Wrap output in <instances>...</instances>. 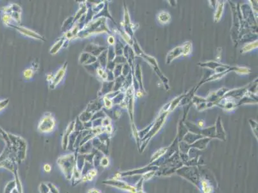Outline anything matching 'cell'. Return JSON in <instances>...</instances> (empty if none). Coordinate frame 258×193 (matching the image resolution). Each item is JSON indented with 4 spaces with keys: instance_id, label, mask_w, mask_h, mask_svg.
<instances>
[{
    "instance_id": "obj_1",
    "label": "cell",
    "mask_w": 258,
    "mask_h": 193,
    "mask_svg": "<svg viewBox=\"0 0 258 193\" xmlns=\"http://www.w3.org/2000/svg\"><path fill=\"white\" fill-rule=\"evenodd\" d=\"M67 66H68V63L65 62L63 64L62 67L59 70V71L56 73V74L53 76L51 80L49 82L50 89H54L55 87H56V86L58 84H59L60 82H61L62 79L64 77L65 71H66V68H67Z\"/></svg>"
},
{
    "instance_id": "obj_2",
    "label": "cell",
    "mask_w": 258,
    "mask_h": 193,
    "mask_svg": "<svg viewBox=\"0 0 258 193\" xmlns=\"http://www.w3.org/2000/svg\"><path fill=\"white\" fill-rule=\"evenodd\" d=\"M55 125V120L52 115L49 113L45 114L43 116L42 120L40 121L39 128H40V131H47L52 129Z\"/></svg>"
},
{
    "instance_id": "obj_3",
    "label": "cell",
    "mask_w": 258,
    "mask_h": 193,
    "mask_svg": "<svg viewBox=\"0 0 258 193\" xmlns=\"http://www.w3.org/2000/svg\"><path fill=\"white\" fill-rule=\"evenodd\" d=\"M10 26H11L15 28H16L20 33L24 35H26V36L32 38L33 39L42 40V41H46V39H45L42 36V35H40V34H39L33 31V30H31L28 28H27L23 27H20V26H13V25H10Z\"/></svg>"
},
{
    "instance_id": "obj_4",
    "label": "cell",
    "mask_w": 258,
    "mask_h": 193,
    "mask_svg": "<svg viewBox=\"0 0 258 193\" xmlns=\"http://www.w3.org/2000/svg\"><path fill=\"white\" fill-rule=\"evenodd\" d=\"M66 42H68V40H67V39L64 36H62V38H59L57 40V41L54 44V45L51 48V50H50V54L54 55L56 53H57L60 50V48L62 47V46H64L65 43H66Z\"/></svg>"
},
{
    "instance_id": "obj_5",
    "label": "cell",
    "mask_w": 258,
    "mask_h": 193,
    "mask_svg": "<svg viewBox=\"0 0 258 193\" xmlns=\"http://www.w3.org/2000/svg\"><path fill=\"white\" fill-rule=\"evenodd\" d=\"M38 67L39 64H35V66L32 65V67L29 68L27 70H25L23 72V77L25 79H30L32 77V76L33 75L35 70H37V69H38Z\"/></svg>"
},
{
    "instance_id": "obj_6",
    "label": "cell",
    "mask_w": 258,
    "mask_h": 193,
    "mask_svg": "<svg viewBox=\"0 0 258 193\" xmlns=\"http://www.w3.org/2000/svg\"><path fill=\"white\" fill-rule=\"evenodd\" d=\"M90 55H91L90 54L87 53V52H85V53H83V54H81L80 57V60H79L80 63L81 64L86 65V64H87L88 60H89Z\"/></svg>"
},
{
    "instance_id": "obj_7",
    "label": "cell",
    "mask_w": 258,
    "mask_h": 193,
    "mask_svg": "<svg viewBox=\"0 0 258 193\" xmlns=\"http://www.w3.org/2000/svg\"><path fill=\"white\" fill-rule=\"evenodd\" d=\"M9 100L8 99H6V100H3L0 101V110H3V108H5L7 106V105L8 104Z\"/></svg>"
}]
</instances>
